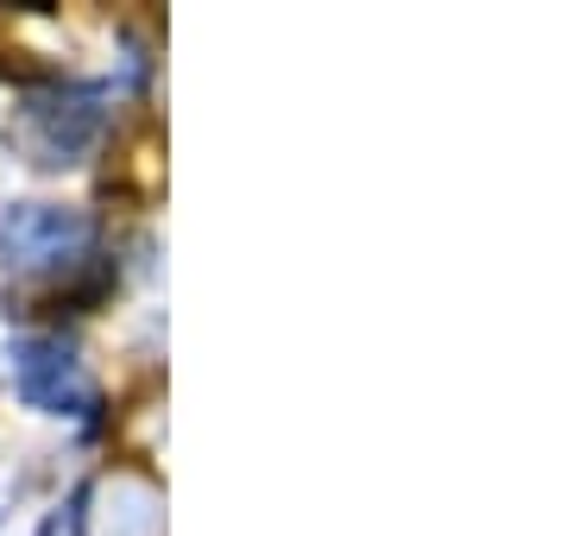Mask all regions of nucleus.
<instances>
[{
	"label": "nucleus",
	"instance_id": "nucleus-1",
	"mask_svg": "<svg viewBox=\"0 0 567 536\" xmlns=\"http://www.w3.org/2000/svg\"><path fill=\"white\" fill-rule=\"evenodd\" d=\"M13 133H20L32 165L63 171L95 145V133H102V102L89 89H32L20 102V114H13Z\"/></svg>",
	"mask_w": 567,
	"mask_h": 536
},
{
	"label": "nucleus",
	"instance_id": "nucleus-4",
	"mask_svg": "<svg viewBox=\"0 0 567 536\" xmlns=\"http://www.w3.org/2000/svg\"><path fill=\"white\" fill-rule=\"evenodd\" d=\"M39 536H89V517H82V493H70L58 512L39 524Z\"/></svg>",
	"mask_w": 567,
	"mask_h": 536
},
{
	"label": "nucleus",
	"instance_id": "nucleus-2",
	"mask_svg": "<svg viewBox=\"0 0 567 536\" xmlns=\"http://www.w3.org/2000/svg\"><path fill=\"white\" fill-rule=\"evenodd\" d=\"M95 240V221L63 203H13L0 215V259L13 271H58L76 266Z\"/></svg>",
	"mask_w": 567,
	"mask_h": 536
},
{
	"label": "nucleus",
	"instance_id": "nucleus-3",
	"mask_svg": "<svg viewBox=\"0 0 567 536\" xmlns=\"http://www.w3.org/2000/svg\"><path fill=\"white\" fill-rule=\"evenodd\" d=\"M13 385L32 411H51V416H89L102 411V392H95V379L82 372V360L63 348L58 334H20L13 341Z\"/></svg>",
	"mask_w": 567,
	"mask_h": 536
}]
</instances>
